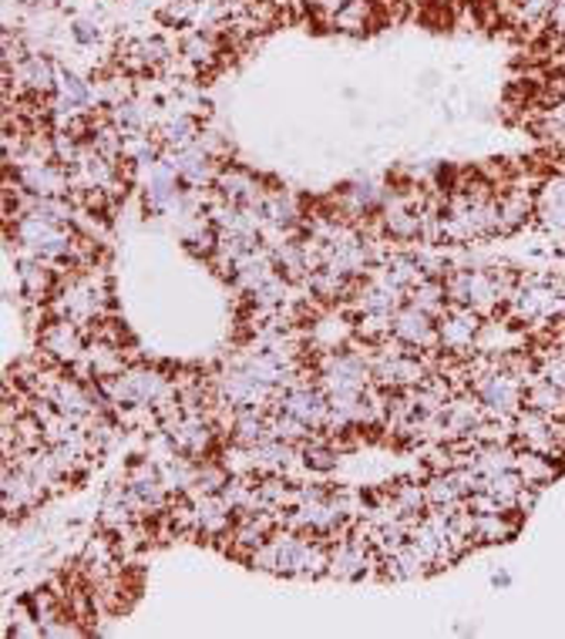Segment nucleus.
<instances>
[{
  "label": "nucleus",
  "instance_id": "11",
  "mask_svg": "<svg viewBox=\"0 0 565 639\" xmlns=\"http://www.w3.org/2000/svg\"><path fill=\"white\" fill-rule=\"evenodd\" d=\"M18 270H21V290H24V296L44 303V300L51 296V290H54V270H51V263L31 256V260H24Z\"/></svg>",
  "mask_w": 565,
  "mask_h": 639
},
{
  "label": "nucleus",
  "instance_id": "3",
  "mask_svg": "<svg viewBox=\"0 0 565 639\" xmlns=\"http://www.w3.org/2000/svg\"><path fill=\"white\" fill-rule=\"evenodd\" d=\"M41 350H44V360L74 364L88 350V334L81 331V324H74V320H51L41 331Z\"/></svg>",
  "mask_w": 565,
  "mask_h": 639
},
{
  "label": "nucleus",
  "instance_id": "19",
  "mask_svg": "<svg viewBox=\"0 0 565 639\" xmlns=\"http://www.w3.org/2000/svg\"><path fill=\"white\" fill-rule=\"evenodd\" d=\"M492 583H495V586H509V583H512V576H509V573H495V576H492Z\"/></svg>",
  "mask_w": 565,
  "mask_h": 639
},
{
  "label": "nucleus",
  "instance_id": "17",
  "mask_svg": "<svg viewBox=\"0 0 565 639\" xmlns=\"http://www.w3.org/2000/svg\"><path fill=\"white\" fill-rule=\"evenodd\" d=\"M548 31L565 38V0H555V8H552V14H548Z\"/></svg>",
  "mask_w": 565,
  "mask_h": 639
},
{
  "label": "nucleus",
  "instance_id": "12",
  "mask_svg": "<svg viewBox=\"0 0 565 639\" xmlns=\"http://www.w3.org/2000/svg\"><path fill=\"white\" fill-rule=\"evenodd\" d=\"M425 492H428V505H461L468 495L458 482V471H431V478L425 482Z\"/></svg>",
  "mask_w": 565,
  "mask_h": 639
},
{
  "label": "nucleus",
  "instance_id": "15",
  "mask_svg": "<svg viewBox=\"0 0 565 639\" xmlns=\"http://www.w3.org/2000/svg\"><path fill=\"white\" fill-rule=\"evenodd\" d=\"M161 21L172 24V28H179L186 21H196V0H172V4L161 11Z\"/></svg>",
  "mask_w": 565,
  "mask_h": 639
},
{
  "label": "nucleus",
  "instance_id": "14",
  "mask_svg": "<svg viewBox=\"0 0 565 639\" xmlns=\"http://www.w3.org/2000/svg\"><path fill=\"white\" fill-rule=\"evenodd\" d=\"M377 18V4L374 0H347V8L334 18V28L344 34H364Z\"/></svg>",
  "mask_w": 565,
  "mask_h": 639
},
{
  "label": "nucleus",
  "instance_id": "6",
  "mask_svg": "<svg viewBox=\"0 0 565 639\" xmlns=\"http://www.w3.org/2000/svg\"><path fill=\"white\" fill-rule=\"evenodd\" d=\"M535 216L545 229H565V172L545 176L535 192Z\"/></svg>",
  "mask_w": 565,
  "mask_h": 639
},
{
  "label": "nucleus",
  "instance_id": "1",
  "mask_svg": "<svg viewBox=\"0 0 565 639\" xmlns=\"http://www.w3.org/2000/svg\"><path fill=\"white\" fill-rule=\"evenodd\" d=\"M481 313L468 303H448V310L438 316L441 350L451 357H471L478 354V334H481Z\"/></svg>",
  "mask_w": 565,
  "mask_h": 639
},
{
  "label": "nucleus",
  "instance_id": "2",
  "mask_svg": "<svg viewBox=\"0 0 565 639\" xmlns=\"http://www.w3.org/2000/svg\"><path fill=\"white\" fill-rule=\"evenodd\" d=\"M394 341H400L404 347H411L418 354H431L441 350V334H438V320L425 310H418L415 303H404L394 313Z\"/></svg>",
  "mask_w": 565,
  "mask_h": 639
},
{
  "label": "nucleus",
  "instance_id": "16",
  "mask_svg": "<svg viewBox=\"0 0 565 639\" xmlns=\"http://www.w3.org/2000/svg\"><path fill=\"white\" fill-rule=\"evenodd\" d=\"M306 4H310L323 21H331V24H334V18L347 8V0H306Z\"/></svg>",
  "mask_w": 565,
  "mask_h": 639
},
{
  "label": "nucleus",
  "instance_id": "8",
  "mask_svg": "<svg viewBox=\"0 0 565 639\" xmlns=\"http://www.w3.org/2000/svg\"><path fill=\"white\" fill-rule=\"evenodd\" d=\"M179 54H182L189 64H196V67H199V74H202V71H209V67H216V64H219L222 41H219V34H216V31H192V34H186V38H182Z\"/></svg>",
  "mask_w": 565,
  "mask_h": 639
},
{
  "label": "nucleus",
  "instance_id": "7",
  "mask_svg": "<svg viewBox=\"0 0 565 639\" xmlns=\"http://www.w3.org/2000/svg\"><path fill=\"white\" fill-rule=\"evenodd\" d=\"M515 471L522 474V482H525L529 489H545L548 482H555L558 458H548V454H542V451L519 448V451H515Z\"/></svg>",
  "mask_w": 565,
  "mask_h": 639
},
{
  "label": "nucleus",
  "instance_id": "5",
  "mask_svg": "<svg viewBox=\"0 0 565 639\" xmlns=\"http://www.w3.org/2000/svg\"><path fill=\"white\" fill-rule=\"evenodd\" d=\"M216 189L226 202H236L242 209H260L263 206V189H260V179L247 169H239V166H226L219 169L216 176Z\"/></svg>",
  "mask_w": 565,
  "mask_h": 639
},
{
  "label": "nucleus",
  "instance_id": "13",
  "mask_svg": "<svg viewBox=\"0 0 565 639\" xmlns=\"http://www.w3.org/2000/svg\"><path fill=\"white\" fill-rule=\"evenodd\" d=\"M350 334H357V327L344 324V320H337V316H323L320 324H313V347H316L320 354L344 350V344H347Z\"/></svg>",
  "mask_w": 565,
  "mask_h": 639
},
{
  "label": "nucleus",
  "instance_id": "4",
  "mask_svg": "<svg viewBox=\"0 0 565 639\" xmlns=\"http://www.w3.org/2000/svg\"><path fill=\"white\" fill-rule=\"evenodd\" d=\"M276 408L306 421L310 428H323L327 425V415H331V394L323 387H313V384H296L276 397Z\"/></svg>",
  "mask_w": 565,
  "mask_h": 639
},
{
  "label": "nucleus",
  "instance_id": "9",
  "mask_svg": "<svg viewBox=\"0 0 565 639\" xmlns=\"http://www.w3.org/2000/svg\"><path fill=\"white\" fill-rule=\"evenodd\" d=\"M525 408H532L538 415H548V418H565V390L535 374L525 384Z\"/></svg>",
  "mask_w": 565,
  "mask_h": 639
},
{
  "label": "nucleus",
  "instance_id": "10",
  "mask_svg": "<svg viewBox=\"0 0 565 639\" xmlns=\"http://www.w3.org/2000/svg\"><path fill=\"white\" fill-rule=\"evenodd\" d=\"M519 512H489V515H474V542L484 545H499L509 542L519 532Z\"/></svg>",
  "mask_w": 565,
  "mask_h": 639
},
{
  "label": "nucleus",
  "instance_id": "18",
  "mask_svg": "<svg viewBox=\"0 0 565 639\" xmlns=\"http://www.w3.org/2000/svg\"><path fill=\"white\" fill-rule=\"evenodd\" d=\"M74 38H77L81 44H95L102 34H98V28H92V24H74Z\"/></svg>",
  "mask_w": 565,
  "mask_h": 639
}]
</instances>
